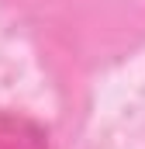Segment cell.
<instances>
[{
    "instance_id": "6da1fadb",
    "label": "cell",
    "mask_w": 145,
    "mask_h": 149,
    "mask_svg": "<svg viewBox=\"0 0 145 149\" xmlns=\"http://www.w3.org/2000/svg\"><path fill=\"white\" fill-rule=\"evenodd\" d=\"M0 149H48L45 132L31 118L14 111H0Z\"/></svg>"
}]
</instances>
